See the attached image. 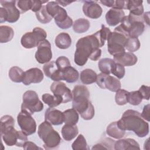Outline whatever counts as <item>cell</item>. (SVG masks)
I'll list each match as a JSON object with an SVG mask.
<instances>
[{
	"mask_svg": "<svg viewBox=\"0 0 150 150\" xmlns=\"http://www.w3.org/2000/svg\"><path fill=\"white\" fill-rule=\"evenodd\" d=\"M100 39L98 32L79 39L76 45L74 56L75 63L79 66H84L90 59L96 61L101 57V50L100 47L104 45Z\"/></svg>",
	"mask_w": 150,
	"mask_h": 150,
	"instance_id": "1",
	"label": "cell"
},
{
	"mask_svg": "<svg viewBox=\"0 0 150 150\" xmlns=\"http://www.w3.org/2000/svg\"><path fill=\"white\" fill-rule=\"evenodd\" d=\"M117 124L119 127L126 131H133L138 137L143 138L149 133V124L142 118L141 114L134 110H127L122 114Z\"/></svg>",
	"mask_w": 150,
	"mask_h": 150,
	"instance_id": "2",
	"label": "cell"
},
{
	"mask_svg": "<svg viewBox=\"0 0 150 150\" xmlns=\"http://www.w3.org/2000/svg\"><path fill=\"white\" fill-rule=\"evenodd\" d=\"M72 107L84 120H91L95 114L94 106L89 100L90 91L84 85H77L72 91Z\"/></svg>",
	"mask_w": 150,
	"mask_h": 150,
	"instance_id": "3",
	"label": "cell"
},
{
	"mask_svg": "<svg viewBox=\"0 0 150 150\" xmlns=\"http://www.w3.org/2000/svg\"><path fill=\"white\" fill-rule=\"evenodd\" d=\"M114 29L122 32L128 38H138L145 30L142 15L137 16L129 13L124 17L121 24Z\"/></svg>",
	"mask_w": 150,
	"mask_h": 150,
	"instance_id": "4",
	"label": "cell"
},
{
	"mask_svg": "<svg viewBox=\"0 0 150 150\" xmlns=\"http://www.w3.org/2000/svg\"><path fill=\"white\" fill-rule=\"evenodd\" d=\"M38 134L43 141V147L45 149H54L59 148L62 141L61 137L49 122L45 121L39 125Z\"/></svg>",
	"mask_w": 150,
	"mask_h": 150,
	"instance_id": "5",
	"label": "cell"
},
{
	"mask_svg": "<svg viewBox=\"0 0 150 150\" xmlns=\"http://www.w3.org/2000/svg\"><path fill=\"white\" fill-rule=\"evenodd\" d=\"M43 109V104L39 100L36 91L28 90L22 97L21 110L32 115L35 112H40Z\"/></svg>",
	"mask_w": 150,
	"mask_h": 150,
	"instance_id": "6",
	"label": "cell"
},
{
	"mask_svg": "<svg viewBox=\"0 0 150 150\" xmlns=\"http://www.w3.org/2000/svg\"><path fill=\"white\" fill-rule=\"evenodd\" d=\"M127 38L126 35L115 29L111 32L107 40L108 53L114 56L125 52L124 46Z\"/></svg>",
	"mask_w": 150,
	"mask_h": 150,
	"instance_id": "7",
	"label": "cell"
},
{
	"mask_svg": "<svg viewBox=\"0 0 150 150\" xmlns=\"http://www.w3.org/2000/svg\"><path fill=\"white\" fill-rule=\"evenodd\" d=\"M1 135L3 141L9 146L15 145L23 147V144L28 141V135L22 131H17L14 126H11L1 132Z\"/></svg>",
	"mask_w": 150,
	"mask_h": 150,
	"instance_id": "8",
	"label": "cell"
},
{
	"mask_svg": "<svg viewBox=\"0 0 150 150\" xmlns=\"http://www.w3.org/2000/svg\"><path fill=\"white\" fill-rule=\"evenodd\" d=\"M47 33L40 27H36L32 32L25 33L21 38V43L25 49H32L37 47L39 43L46 39Z\"/></svg>",
	"mask_w": 150,
	"mask_h": 150,
	"instance_id": "9",
	"label": "cell"
},
{
	"mask_svg": "<svg viewBox=\"0 0 150 150\" xmlns=\"http://www.w3.org/2000/svg\"><path fill=\"white\" fill-rule=\"evenodd\" d=\"M17 121L21 131L26 135H30L35 133L37 126L32 115L21 110L17 116Z\"/></svg>",
	"mask_w": 150,
	"mask_h": 150,
	"instance_id": "10",
	"label": "cell"
},
{
	"mask_svg": "<svg viewBox=\"0 0 150 150\" xmlns=\"http://www.w3.org/2000/svg\"><path fill=\"white\" fill-rule=\"evenodd\" d=\"M97 84L102 89H107L112 92H116L121 88L120 81L116 77L101 73L97 76Z\"/></svg>",
	"mask_w": 150,
	"mask_h": 150,
	"instance_id": "11",
	"label": "cell"
},
{
	"mask_svg": "<svg viewBox=\"0 0 150 150\" xmlns=\"http://www.w3.org/2000/svg\"><path fill=\"white\" fill-rule=\"evenodd\" d=\"M35 53V59L40 64H44L49 62L52 58V52L51 45L49 40L45 39L41 41Z\"/></svg>",
	"mask_w": 150,
	"mask_h": 150,
	"instance_id": "12",
	"label": "cell"
},
{
	"mask_svg": "<svg viewBox=\"0 0 150 150\" xmlns=\"http://www.w3.org/2000/svg\"><path fill=\"white\" fill-rule=\"evenodd\" d=\"M46 8L49 14L54 18L56 25L64 22L67 17V11L61 7L56 1H50L46 5Z\"/></svg>",
	"mask_w": 150,
	"mask_h": 150,
	"instance_id": "13",
	"label": "cell"
},
{
	"mask_svg": "<svg viewBox=\"0 0 150 150\" xmlns=\"http://www.w3.org/2000/svg\"><path fill=\"white\" fill-rule=\"evenodd\" d=\"M50 91L53 95L60 97L62 99V103H67L72 100V92L62 81H54L50 86Z\"/></svg>",
	"mask_w": 150,
	"mask_h": 150,
	"instance_id": "14",
	"label": "cell"
},
{
	"mask_svg": "<svg viewBox=\"0 0 150 150\" xmlns=\"http://www.w3.org/2000/svg\"><path fill=\"white\" fill-rule=\"evenodd\" d=\"M83 12L89 18L98 19L101 16L103 9L96 1H83Z\"/></svg>",
	"mask_w": 150,
	"mask_h": 150,
	"instance_id": "15",
	"label": "cell"
},
{
	"mask_svg": "<svg viewBox=\"0 0 150 150\" xmlns=\"http://www.w3.org/2000/svg\"><path fill=\"white\" fill-rule=\"evenodd\" d=\"M44 78L43 73L39 68L34 67L27 70L24 72L23 84L28 86L31 83H39Z\"/></svg>",
	"mask_w": 150,
	"mask_h": 150,
	"instance_id": "16",
	"label": "cell"
},
{
	"mask_svg": "<svg viewBox=\"0 0 150 150\" xmlns=\"http://www.w3.org/2000/svg\"><path fill=\"white\" fill-rule=\"evenodd\" d=\"M16 1H0L2 7L4 8L8 14L7 22L14 23L20 18V11L15 6Z\"/></svg>",
	"mask_w": 150,
	"mask_h": 150,
	"instance_id": "17",
	"label": "cell"
},
{
	"mask_svg": "<svg viewBox=\"0 0 150 150\" xmlns=\"http://www.w3.org/2000/svg\"><path fill=\"white\" fill-rule=\"evenodd\" d=\"M45 75L54 81L62 80V71L59 70L55 61H50L45 63L43 67Z\"/></svg>",
	"mask_w": 150,
	"mask_h": 150,
	"instance_id": "18",
	"label": "cell"
},
{
	"mask_svg": "<svg viewBox=\"0 0 150 150\" xmlns=\"http://www.w3.org/2000/svg\"><path fill=\"white\" fill-rule=\"evenodd\" d=\"M45 120L52 125H60L64 121L63 113L61 111L54 108L49 107L45 111Z\"/></svg>",
	"mask_w": 150,
	"mask_h": 150,
	"instance_id": "19",
	"label": "cell"
},
{
	"mask_svg": "<svg viewBox=\"0 0 150 150\" xmlns=\"http://www.w3.org/2000/svg\"><path fill=\"white\" fill-rule=\"evenodd\" d=\"M125 16L123 10L111 8L107 12L105 17L107 23L110 26H114L121 23Z\"/></svg>",
	"mask_w": 150,
	"mask_h": 150,
	"instance_id": "20",
	"label": "cell"
},
{
	"mask_svg": "<svg viewBox=\"0 0 150 150\" xmlns=\"http://www.w3.org/2000/svg\"><path fill=\"white\" fill-rule=\"evenodd\" d=\"M113 60L115 63L121 64L123 66H132L135 65L138 60L137 57L133 53L124 52L113 56Z\"/></svg>",
	"mask_w": 150,
	"mask_h": 150,
	"instance_id": "21",
	"label": "cell"
},
{
	"mask_svg": "<svg viewBox=\"0 0 150 150\" xmlns=\"http://www.w3.org/2000/svg\"><path fill=\"white\" fill-rule=\"evenodd\" d=\"M114 149L115 150L140 149V147L139 144L134 139L121 138L114 142Z\"/></svg>",
	"mask_w": 150,
	"mask_h": 150,
	"instance_id": "22",
	"label": "cell"
},
{
	"mask_svg": "<svg viewBox=\"0 0 150 150\" xmlns=\"http://www.w3.org/2000/svg\"><path fill=\"white\" fill-rule=\"evenodd\" d=\"M142 3V1H127L126 9H128L131 15L141 16L144 13Z\"/></svg>",
	"mask_w": 150,
	"mask_h": 150,
	"instance_id": "23",
	"label": "cell"
},
{
	"mask_svg": "<svg viewBox=\"0 0 150 150\" xmlns=\"http://www.w3.org/2000/svg\"><path fill=\"white\" fill-rule=\"evenodd\" d=\"M54 43L58 48L60 49H66L71 46V39L67 33L62 32L56 36Z\"/></svg>",
	"mask_w": 150,
	"mask_h": 150,
	"instance_id": "24",
	"label": "cell"
},
{
	"mask_svg": "<svg viewBox=\"0 0 150 150\" xmlns=\"http://www.w3.org/2000/svg\"><path fill=\"white\" fill-rule=\"evenodd\" d=\"M107 134L114 139H119L124 137L125 131L121 129L118 125L117 121H114L110 123L106 128Z\"/></svg>",
	"mask_w": 150,
	"mask_h": 150,
	"instance_id": "25",
	"label": "cell"
},
{
	"mask_svg": "<svg viewBox=\"0 0 150 150\" xmlns=\"http://www.w3.org/2000/svg\"><path fill=\"white\" fill-rule=\"evenodd\" d=\"M62 80H64L69 83L76 82L79 78L78 71L71 66L62 71Z\"/></svg>",
	"mask_w": 150,
	"mask_h": 150,
	"instance_id": "26",
	"label": "cell"
},
{
	"mask_svg": "<svg viewBox=\"0 0 150 150\" xmlns=\"http://www.w3.org/2000/svg\"><path fill=\"white\" fill-rule=\"evenodd\" d=\"M79 129L76 125L64 124L62 128V135L65 141L73 139L78 134Z\"/></svg>",
	"mask_w": 150,
	"mask_h": 150,
	"instance_id": "27",
	"label": "cell"
},
{
	"mask_svg": "<svg viewBox=\"0 0 150 150\" xmlns=\"http://www.w3.org/2000/svg\"><path fill=\"white\" fill-rule=\"evenodd\" d=\"M97 74L90 69H86L81 71L80 78L81 83L84 84H91L96 81Z\"/></svg>",
	"mask_w": 150,
	"mask_h": 150,
	"instance_id": "28",
	"label": "cell"
},
{
	"mask_svg": "<svg viewBox=\"0 0 150 150\" xmlns=\"http://www.w3.org/2000/svg\"><path fill=\"white\" fill-rule=\"evenodd\" d=\"M64 117L63 122L65 124L76 125L79 121V115L78 112L74 108L67 109L63 112Z\"/></svg>",
	"mask_w": 150,
	"mask_h": 150,
	"instance_id": "29",
	"label": "cell"
},
{
	"mask_svg": "<svg viewBox=\"0 0 150 150\" xmlns=\"http://www.w3.org/2000/svg\"><path fill=\"white\" fill-rule=\"evenodd\" d=\"M90 27L88 20L84 18H80L76 20L73 24V29L77 33H83L87 32Z\"/></svg>",
	"mask_w": 150,
	"mask_h": 150,
	"instance_id": "30",
	"label": "cell"
},
{
	"mask_svg": "<svg viewBox=\"0 0 150 150\" xmlns=\"http://www.w3.org/2000/svg\"><path fill=\"white\" fill-rule=\"evenodd\" d=\"M14 36L13 29L6 25L0 26V43H5L11 41Z\"/></svg>",
	"mask_w": 150,
	"mask_h": 150,
	"instance_id": "31",
	"label": "cell"
},
{
	"mask_svg": "<svg viewBox=\"0 0 150 150\" xmlns=\"http://www.w3.org/2000/svg\"><path fill=\"white\" fill-rule=\"evenodd\" d=\"M24 72L21 68L18 66H13L9 69L8 76L13 82L21 83L23 80Z\"/></svg>",
	"mask_w": 150,
	"mask_h": 150,
	"instance_id": "32",
	"label": "cell"
},
{
	"mask_svg": "<svg viewBox=\"0 0 150 150\" xmlns=\"http://www.w3.org/2000/svg\"><path fill=\"white\" fill-rule=\"evenodd\" d=\"M114 63L115 62L111 59L103 58L98 62V69L101 73L110 74H111V70Z\"/></svg>",
	"mask_w": 150,
	"mask_h": 150,
	"instance_id": "33",
	"label": "cell"
},
{
	"mask_svg": "<svg viewBox=\"0 0 150 150\" xmlns=\"http://www.w3.org/2000/svg\"><path fill=\"white\" fill-rule=\"evenodd\" d=\"M42 98L43 103L50 108H54L62 103V99L60 97L49 93L43 94L42 96Z\"/></svg>",
	"mask_w": 150,
	"mask_h": 150,
	"instance_id": "34",
	"label": "cell"
},
{
	"mask_svg": "<svg viewBox=\"0 0 150 150\" xmlns=\"http://www.w3.org/2000/svg\"><path fill=\"white\" fill-rule=\"evenodd\" d=\"M140 46V42L138 38L129 37L127 39L124 47L128 52L132 53L137 51L139 49Z\"/></svg>",
	"mask_w": 150,
	"mask_h": 150,
	"instance_id": "35",
	"label": "cell"
},
{
	"mask_svg": "<svg viewBox=\"0 0 150 150\" xmlns=\"http://www.w3.org/2000/svg\"><path fill=\"white\" fill-rule=\"evenodd\" d=\"M35 15L37 19L43 24L49 23L53 18L47 12L46 5H43L41 9L35 13Z\"/></svg>",
	"mask_w": 150,
	"mask_h": 150,
	"instance_id": "36",
	"label": "cell"
},
{
	"mask_svg": "<svg viewBox=\"0 0 150 150\" xmlns=\"http://www.w3.org/2000/svg\"><path fill=\"white\" fill-rule=\"evenodd\" d=\"M73 150H88L86 138L82 134H79L71 145Z\"/></svg>",
	"mask_w": 150,
	"mask_h": 150,
	"instance_id": "37",
	"label": "cell"
},
{
	"mask_svg": "<svg viewBox=\"0 0 150 150\" xmlns=\"http://www.w3.org/2000/svg\"><path fill=\"white\" fill-rule=\"evenodd\" d=\"M129 92L124 89H120L116 91L115 101L117 105H124L128 103V96Z\"/></svg>",
	"mask_w": 150,
	"mask_h": 150,
	"instance_id": "38",
	"label": "cell"
},
{
	"mask_svg": "<svg viewBox=\"0 0 150 150\" xmlns=\"http://www.w3.org/2000/svg\"><path fill=\"white\" fill-rule=\"evenodd\" d=\"M143 98L139 91H133L129 92L128 96V103L133 105H139Z\"/></svg>",
	"mask_w": 150,
	"mask_h": 150,
	"instance_id": "39",
	"label": "cell"
},
{
	"mask_svg": "<svg viewBox=\"0 0 150 150\" xmlns=\"http://www.w3.org/2000/svg\"><path fill=\"white\" fill-rule=\"evenodd\" d=\"M14 125H15V120L11 115H5L2 116L0 120L1 132H2L5 129L11 126H14Z\"/></svg>",
	"mask_w": 150,
	"mask_h": 150,
	"instance_id": "40",
	"label": "cell"
},
{
	"mask_svg": "<svg viewBox=\"0 0 150 150\" xmlns=\"http://www.w3.org/2000/svg\"><path fill=\"white\" fill-rule=\"evenodd\" d=\"M125 69L124 66H123L121 64L115 62L111 70V74L117 77V79H121L125 76Z\"/></svg>",
	"mask_w": 150,
	"mask_h": 150,
	"instance_id": "41",
	"label": "cell"
},
{
	"mask_svg": "<svg viewBox=\"0 0 150 150\" xmlns=\"http://www.w3.org/2000/svg\"><path fill=\"white\" fill-rule=\"evenodd\" d=\"M16 5L21 13L31 10L32 0H19L16 1Z\"/></svg>",
	"mask_w": 150,
	"mask_h": 150,
	"instance_id": "42",
	"label": "cell"
},
{
	"mask_svg": "<svg viewBox=\"0 0 150 150\" xmlns=\"http://www.w3.org/2000/svg\"><path fill=\"white\" fill-rule=\"evenodd\" d=\"M55 62L59 70L60 71H63L66 68L71 66L69 59L64 56L59 57Z\"/></svg>",
	"mask_w": 150,
	"mask_h": 150,
	"instance_id": "43",
	"label": "cell"
},
{
	"mask_svg": "<svg viewBox=\"0 0 150 150\" xmlns=\"http://www.w3.org/2000/svg\"><path fill=\"white\" fill-rule=\"evenodd\" d=\"M114 142H115L113 139L110 138H105L102 142L96 144L94 146H93L91 149H110V148L108 146V145H114Z\"/></svg>",
	"mask_w": 150,
	"mask_h": 150,
	"instance_id": "44",
	"label": "cell"
},
{
	"mask_svg": "<svg viewBox=\"0 0 150 150\" xmlns=\"http://www.w3.org/2000/svg\"><path fill=\"white\" fill-rule=\"evenodd\" d=\"M149 87L145 85H142L138 90L139 92L142 97V98L146 100H149Z\"/></svg>",
	"mask_w": 150,
	"mask_h": 150,
	"instance_id": "45",
	"label": "cell"
},
{
	"mask_svg": "<svg viewBox=\"0 0 150 150\" xmlns=\"http://www.w3.org/2000/svg\"><path fill=\"white\" fill-rule=\"evenodd\" d=\"M48 1H40V0H32V8L31 11L34 12H37L39 11L41 8L42 7L43 4L47 2Z\"/></svg>",
	"mask_w": 150,
	"mask_h": 150,
	"instance_id": "46",
	"label": "cell"
},
{
	"mask_svg": "<svg viewBox=\"0 0 150 150\" xmlns=\"http://www.w3.org/2000/svg\"><path fill=\"white\" fill-rule=\"evenodd\" d=\"M73 22L72 19L70 16H68L67 19L64 22H63L61 23H59L57 25L60 29H67L70 28L73 25Z\"/></svg>",
	"mask_w": 150,
	"mask_h": 150,
	"instance_id": "47",
	"label": "cell"
},
{
	"mask_svg": "<svg viewBox=\"0 0 150 150\" xmlns=\"http://www.w3.org/2000/svg\"><path fill=\"white\" fill-rule=\"evenodd\" d=\"M149 108H150V105L148 104L147 105H145L144 107L142 113L141 114V117L144 120L147 121H149L150 120V113H149Z\"/></svg>",
	"mask_w": 150,
	"mask_h": 150,
	"instance_id": "48",
	"label": "cell"
},
{
	"mask_svg": "<svg viewBox=\"0 0 150 150\" xmlns=\"http://www.w3.org/2000/svg\"><path fill=\"white\" fill-rule=\"evenodd\" d=\"M126 4L127 1H114V4L112 8L115 9H126Z\"/></svg>",
	"mask_w": 150,
	"mask_h": 150,
	"instance_id": "49",
	"label": "cell"
},
{
	"mask_svg": "<svg viewBox=\"0 0 150 150\" xmlns=\"http://www.w3.org/2000/svg\"><path fill=\"white\" fill-rule=\"evenodd\" d=\"M25 150H34V149H42L41 148L38 146L34 142L27 141L23 145L22 147Z\"/></svg>",
	"mask_w": 150,
	"mask_h": 150,
	"instance_id": "50",
	"label": "cell"
},
{
	"mask_svg": "<svg viewBox=\"0 0 150 150\" xmlns=\"http://www.w3.org/2000/svg\"><path fill=\"white\" fill-rule=\"evenodd\" d=\"M8 19V14L6 9L3 8H0V22L3 23L5 22H7Z\"/></svg>",
	"mask_w": 150,
	"mask_h": 150,
	"instance_id": "51",
	"label": "cell"
},
{
	"mask_svg": "<svg viewBox=\"0 0 150 150\" xmlns=\"http://www.w3.org/2000/svg\"><path fill=\"white\" fill-rule=\"evenodd\" d=\"M100 2L107 7L112 8L113 4H114V0H108V1L103 0V1H100Z\"/></svg>",
	"mask_w": 150,
	"mask_h": 150,
	"instance_id": "52",
	"label": "cell"
},
{
	"mask_svg": "<svg viewBox=\"0 0 150 150\" xmlns=\"http://www.w3.org/2000/svg\"><path fill=\"white\" fill-rule=\"evenodd\" d=\"M56 2L60 5L63 6H66L69 5H70V4L74 2V1H62V0H57L56 1Z\"/></svg>",
	"mask_w": 150,
	"mask_h": 150,
	"instance_id": "53",
	"label": "cell"
},
{
	"mask_svg": "<svg viewBox=\"0 0 150 150\" xmlns=\"http://www.w3.org/2000/svg\"><path fill=\"white\" fill-rule=\"evenodd\" d=\"M142 18L144 22H145L148 25H149V12H146L143 13Z\"/></svg>",
	"mask_w": 150,
	"mask_h": 150,
	"instance_id": "54",
	"label": "cell"
}]
</instances>
